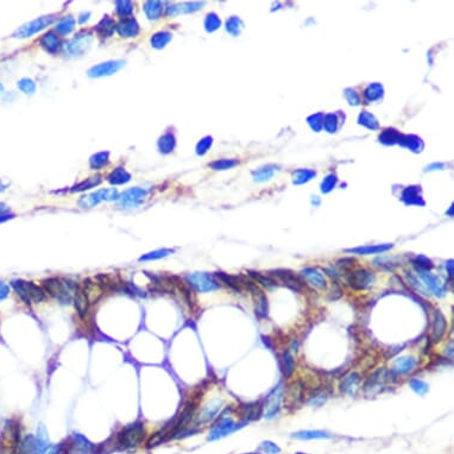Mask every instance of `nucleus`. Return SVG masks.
<instances>
[{"instance_id": "44", "label": "nucleus", "mask_w": 454, "mask_h": 454, "mask_svg": "<svg viewBox=\"0 0 454 454\" xmlns=\"http://www.w3.org/2000/svg\"><path fill=\"white\" fill-rule=\"evenodd\" d=\"M409 384H410V388L412 389V390H414L417 395H420V396L426 395L429 390V385L427 384L426 382L421 381V379H417V378L411 379Z\"/></svg>"}, {"instance_id": "46", "label": "nucleus", "mask_w": 454, "mask_h": 454, "mask_svg": "<svg viewBox=\"0 0 454 454\" xmlns=\"http://www.w3.org/2000/svg\"><path fill=\"white\" fill-rule=\"evenodd\" d=\"M212 143H213V138L210 137V136H207V137H203L202 139H201V141L199 142L198 145H197V153H198V155H200V156L204 155V153H206L207 151L210 149V147H212Z\"/></svg>"}, {"instance_id": "31", "label": "nucleus", "mask_w": 454, "mask_h": 454, "mask_svg": "<svg viewBox=\"0 0 454 454\" xmlns=\"http://www.w3.org/2000/svg\"><path fill=\"white\" fill-rule=\"evenodd\" d=\"M331 434L323 430H300L293 434V438L300 440H313V439H328Z\"/></svg>"}, {"instance_id": "15", "label": "nucleus", "mask_w": 454, "mask_h": 454, "mask_svg": "<svg viewBox=\"0 0 454 454\" xmlns=\"http://www.w3.org/2000/svg\"><path fill=\"white\" fill-rule=\"evenodd\" d=\"M282 391H283L282 390V385H278L268 395L265 400V405H264L265 417H272L277 412L282 399Z\"/></svg>"}, {"instance_id": "39", "label": "nucleus", "mask_w": 454, "mask_h": 454, "mask_svg": "<svg viewBox=\"0 0 454 454\" xmlns=\"http://www.w3.org/2000/svg\"><path fill=\"white\" fill-rule=\"evenodd\" d=\"M276 169L277 168L274 167V165H268V167L260 168V169H258V170L253 171V174L252 175H253L254 181L262 182V181H266V180L271 179Z\"/></svg>"}, {"instance_id": "8", "label": "nucleus", "mask_w": 454, "mask_h": 454, "mask_svg": "<svg viewBox=\"0 0 454 454\" xmlns=\"http://www.w3.org/2000/svg\"><path fill=\"white\" fill-rule=\"evenodd\" d=\"M189 286H192L199 293H210L213 290L219 289L218 282L214 280L212 275L207 272H195L187 276Z\"/></svg>"}, {"instance_id": "55", "label": "nucleus", "mask_w": 454, "mask_h": 454, "mask_svg": "<svg viewBox=\"0 0 454 454\" xmlns=\"http://www.w3.org/2000/svg\"><path fill=\"white\" fill-rule=\"evenodd\" d=\"M446 269L448 270V275L452 277L453 276V260H450V262H448V264L446 265Z\"/></svg>"}, {"instance_id": "18", "label": "nucleus", "mask_w": 454, "mask_h": 454, "mask_svg": "<svg viewBox=\"0 0 454 454\" xmlns=\"http://www.w3.org/2000/svg\"><path fill=\"white\" fill-rule=\"evenodd\" d=\"M416 366V359L414 357H402L395 360L393 365V372L395 375H406L410 373Z\"/></svg>"}, {"instance_id": "58", "label": "nucleus", "mask_w": 454, "mask_h": 454, "mask_svg": "<svg viewBox=\"0 0 454 454\" xmlns=\"http://www.w3.org/2000/svg\"><path fill=\"white\" fill-rule=\"evenodd\" d=\"M249 454H254V453H249Z\"/></svg>"}, {"instance_id": "14", "label": "nucleus", "mask_w": 454, "mask_h": 454, "mask_svg": "<svg viewBox=\"0 0 454 454\" xmlns=\"http://www.w3.org/2000/svg\"><path fill=\"white\" fill-rule=\"evenodd\" d=\"M417 274L420 275V277L422 278L424 284L428 287L430 292L438 296V298H442L446 294V290H445L444 286H442L441 281L436 276L432 275L428 271H421V270H417Z\"/></svg>"}, {"instance_id": "21", "label": "nucleus", "mask_w": 454, "mask_h": 454, "mask_svg": "<svg viewBox=\"0 0 454 454\" xmlns=\"http://www.w3.org/2000/svg\"><path fill=\"white\" fill-rule=\"evenodd\" d=\"M301 275L311 286L320 288V289L326 288V280L319 270L314 268H305L304 270H302Z\"/></svg>"}, {"instance_id": "4", "label": "nucleus", "mask_w": 454, "mask_h": 454, "mask_svg": "<svg viewBox=\"0 0 454 454\" xmlns=\"http://www.w3.org/2000/svg\"><path fill=\"white\" fill-rule=\"evenodd\" d=\"M149 195V191L142 187H133V188L126 189L123 194L118 198V206L123 209L138 208L145 202Z\"/></svg>"}, {"instance_id": "43", "label": "nucleus", "mask_w": 454, "mask_h": 454, "mask_svg": "<svg viewBox=\"0 0 454 454\" xmlns=\"http://www.w3.org/2000/svg\"><path fill=\"white\" fill-rule=\"evenodd\" d=\"M315 176V173L313 170H308V169H300V170L294 173V182L296 185H300V183H303L309 181L311 177Z\"/></svg>"}, {"instance_id": "20", "label": "nucleus", "mask_w": 454, "mask_h": 454, "mask_svg": "<svg viewBox=\"0 0 454 454\" xmlns=\"http://www.w3.org/2000/svg\"><path fill=\"white\" fill-rule=\"evenodd\" d=\"M446 317L444 316V314L440 310L434 311V319H433V340L435 343L441 340V338L444 337L445 332H446Z\"/></svg>"}, {"instance_id": "11", "label": "nucleus", "mask_w": 454, "mask_h": 454, "mask_svg": "<svg viewBox=\"0 0 454 454\" xmlns=\"http://www.w3.org/2000/svg\"><path fill=\"white\" fill-rule=\"evenodd\" d=\"M376 277L375 275L372 274L371 271H367L365 269H358L355 271H353L350 274L349 278H347V282L350 283V286L357 290H363L366 289L372 286L375 283Z\"/></svg>"}, {"instance_id": "53", "label": "nucleus", "mask_w": 454, "mask_h": 454, "mask_svg": "<svg viewBox=\"0 0 454 454\" xmlns=\"http://www.w3.org/2000/svg\"><path fill=\"white\" fill-rule=\"evenodd\" d=\"M10 295V286H7L6 283H4L2 281H0V301L6 300Z\"/></svg>"}, {"instance_id": "17", "label": "nucleus", "mask_w": 454, "mask_h": 454, "mask_svg": "<svg viewBox=\"0 0 454 454\" xmlns=\"http://www.w3.org/2000/svg\"><path fill=\"white\" fill-rule=\"evenodd\" d=\"M203 5V2H182V4L177 5H170L165 8V14L169 17L177 16V14L183 13H192L195 11L200 10L201 6Z\"/></svg>"}, {"instance_id": "59", "label": "nucleus", "mask_w": 454, "mask_h": 454, "mask_svg": "<svg viewBox=\"0 0 454 454\" xmlns=\"http://www.w3.org/2000/svg\"><path fill=\"white\" fill-rule=\"evenodd\" d=\"M299 454H302V453H299Z\"/></svg>"}, {"instance_id": "33", "label": "nucleus", "mask_w": 454, "mask_h": 454, "mask_svg": "<svg viewBox=\"0 0 454 454\" xmlns=\"http://www.w3.org/2000/svg\"><path fill=\"white\" fill-rule=\"evenodd\" d=\"M100 183H101V176L97 175V176L88 177V179L81 181V182L78 183V185L74 186L70 191H72L73 193L85 192V191H88V189L94 188V187H98Z\"/></svg>"}, {"instance_id": "29", "label": "nucleus", "mask_w": 454, "mask_h": 454, "mask_svg": "<svg viewBox=\"0 0 454 454\" xmlns=\"http://www.w3.org/2000/svg\"><path fill=\"white\" fill-rule=\"evenodd\" d=\"M81 289H82V292L86 294V296H87L90 303H94V302H97L98 300H99L100 296L102 295L101 287H99L96 283H91L88 280L84 282Z\"/></svg>"}, {"instance_id": "51", "label": "nucleus", "mask_w": 454, "mask_h": 454, "mask_svg": "<svg viewBox=\"0 0 454 454\" xmlns=\"http://www.w3.org/2000/svg\"><path fill=\"white\" fill-rule=\"evenodd\" d=\"M47 454H67V442H61V444L50 446Z\"/></svg>"}, {"instance_id": "3", "label": "nucleus", "mask_w": 454, "mask_h": 454, "mask_svg": "<svg viewBox=\"0 0 454 454\" xmlns=\"http://www.w3.org/2000/svg\"><path fill=\"white\" fill-rule=\"evenodd\" d=\"M11 287L14 293L25 304L30 305L34 302H42L46 299V293L43 288L38 287L34 282H26L23 280H14L11 282Z\"/></svg>"}, {"instance_id": "48", "label": "nucleus", "mask_w": 454, "mask_h": 454, "mask_svg": "<svg viewBox=\"0 0 454 454\" xmlns=\"http://www.w3.org/2000/svg\"><path fill=\"white\" fill-rule=\"evenodd\" d=\"M415 265L417 266V270H421V271H427L433 268L432 262L424 256H417L415 259Z\"/></svg>"}, {"instance_id": "30", "label": "nucleus", "mask_w": 454, "mask_h": 454, "mask_svg": "<svg viewBox=\"0 0 454 454\" xmlns=\"http://www.w3.org/2000/svg\"><path fill=\"white\" fill-rule=\"evenodd\" d=\"M109 163V152L108 151H100V152L94 153L90 158V167L93 170H100L105 168Z\"/></svg>"}, {"instance_id": "6", "label": "nucleus", "mask_w": 454, "mask_h": 454, "mask_svg": "<svg viewBox=\"0 0 454 454\" xmlns=\"http://www.w3.org/2000/svg\"><path fill=\"white\" fill-rule=\"evenodd\" d=\"M55 19H56V17L54 16V14L40 17V18L32 20V22H29L23 26H20L19 29H17V30L13 32L12 36L14 38H29V37L34 36V35L38 34V32L44 30L46 28H48L49 25H51L52 23L55 22Z\"/></svg>"}, {"instance_id": "19", "label": "nucleus", "mask_w": 454, "mask_h": 454, "mask_svg": "<svg viewBox=\"0 0 454 454\" xmlns=\"http://www.w3.org/2000/svg\"><path fill=\"white\" fill-rule=\"evenodd\" d=\"M393 244H382V245H365L359 246V248L347 249L345 252L347 253H354V254H377L387 252L390 249H393Z\"/></svg>"}, {"instance_id": "37", "label": "nucleus", "mask_w": 454, "mask_h": 454, "mask_svg": "<svg viewBox=\"0 0 454 454\" xmlns=\"http://www.w3.org/2000/svg\"><path fill=\"white\" fill-rule=\"evenodd\" d=\"M272 272H275L274 275H277L281 280H283L284 282H286L288 286H289L290 288H293L294 290H298V292L301 290V286H300L301 283H299V281L296 280V278L294 277L292 274H288V271H286V270H277V271H272Z\"/></svg>"}, {"instance_id": "23", "label": "nucleus", "mask_w": 454, "mask_h": 454, "mask_svg": "<svg viewBox=\"0 0 454 454\" xmlns=\"http://www.w3.org/2000/svg\"><path fill=\"white\" fill-rule=\"evenodd\" d=\"M90 304L91 303H90V301H88L86 294L82 292L81 288H78L75 292V295H74V305H75V309L76 311H78L80 317L86 316Z\"/></svg>"}, {"instance_id": "26", "label": "nucleus", "mask_w": 454, "mask_h": 454, "mask_svg": "<svg viewBox=\"0 0 454 454\" xmlns=\"http://www.w3.org/2000/svg\"><path fill=\"white\" fill-rule=\"evenodd\" d=\"M157 147H158L159 152L163 153V155H169V153H171L174 151L175 147H176V139H175V136L171 132L164 133V135L159 137Z\"/></svg>"}, {"instance_id": "25", "label": "nucleus", "mask_w": 454, "mask_h": 454, "mask_svg": "<svg viewBox=\"0 0 454 454\" xmlns=\"http://www.w3.org/2000/svg\"><path fill=\"white\" fill-rule=\"evenodd\" d=\"M143 10L145 12V16L150 20H157L162 17L163 2L156 1V0H149V1L144 2Z\"/></svg>"}, {"instance_id": "10", "label": "nucleus", "mask_w": 454, "mask_h": 454, "mask_svg": "<svg viewBox=\"0 0 454 454\" xmlns=\"http://www.w3.org/2000/svg\"><path fill=\"white\" fill-rule=\"evenodd\" d=\"M94 448V445L79 433H74L67 442V454H92Z\"/></svg>"}, {"instance_id": "54", "label": "nucleus", "mask_w": 454, "mask_h": 454, "mask_svg": "<svg viewBox=\"0 0 454 454\" xmlns=\"http://www.w3.org/2000/svg\"><path fill=\"white\" fill-rule=\"evenodd\" d=\"M90 16H91L90 12H84V13L80 14V17H79V23H80V24H85L86 22H88V19H90Z\"/></svg>"}, {"instance_id": "50", "label": "nucleus", "mask_w": 454, "mask_h": 454, "mask_svg": "<svg viewBox=\"0 0 454 454\" xmlns=\"http://www.w3.org/2000/svg\"><path fill=\"white\" fill-rule=\"evenodd\" d=\"M335 183H337V179H335L334 175H329V176H327L325 180H323V182L321 185L322 192L328 193L329 191H332L333 187L335 186Z\"/></svg>"}, {"instance_id": "34", "label": "nucleus", "mask_w": 454, "mask_h": 454, "mask_svg": "<svg viewBox=\"0 0 454 454\" xmlns=\"http://www.w3.org/2000/svg\"><path fill=\"white\" fill-rule=\"evenodd\" d=\"M221 402L219 400H214L213 402H210L206 408L203 409L202 412L199 416V422H207V421L210 420L214 415L218 412L219 408H220Z\"/></svg>"}, {"instance_id": "13", "label": "nucleus", "mask_w": 454, "mask_h": 454, "mask_svg": "<svg viewBox=\"0 0 454 454\" xmlns=\"http://www.w3.org/2000/svg\"><path fill=\"white\" fill-rule=\"evenodd\" d=\"M237 428H238V426L234 424L232 418L222 416L220 417V420H219L218 422L213 426L212 432H210L209 440H215V439L221 438V436L228 435L230 433H232L233 430H236Z\"/></svg>"}, {"instance_id": "5", "label": "nucleus", "mask_w": 454, "mask_h": 454, "mask_svg": "<svg viewBox=\"0 0 454 454\" xmlns=\"http://www.w3.org/2000/svg\"><path fill=\"white\" fill-rule=\"evenodd\" d=\"M119 198V192L115 188H106L99 189V191L92 193V194L84 195L79 200V206L84 209L94 208L100 202H107V201L118 200Z\"/></svg>"}, {"instance_id": "57", "label": "nucleus", "mask_w": 454, "mask_h": 454, "mask_svg": "<svg viewBox=\"0 0 454 454\" xmlns=\"http://www.w3.org/2000/svg\"><path fill=\"white\" fill-rule=\"evenodd\" d=\"M2 91H4V86H2L1 84H0V93H1Z\"/></svg>"}, {"instance_id": "41", "label": "nucleus", "mask_w": 454, "mask_h": 454, "mask_svg": "<svg viewBox=\"0 0 454 454\" xmlns=\"http://www.w3.org/2000/svg\"><path fill=\"white\" fill-rule=\"evenodd\" d=\"M18 88L23 93L26 94V96H32L36 92V84L32 79L29 78H24L20 79L18 81Z\"/></svg>"}, {"instance_id": "52", "label": "nucleus", "mask_w": 454, "mask_h": 454, "mask_svg": "<svg viewBox=\"0 0 454 454\" xmlns=\"http://www.w3.org/2000/svg\"><path fill=\"white\" fill-rule=\"evenodd\" d=\"M260 448H262L263 451H265L266 453H278V452H280V448L276 446L274 442H270V441H264L263 444L260 445Z\"/></svg>"}, {"instance_id": "49", "label": "nucleus", "mask_w": 454, "mask_h": 454, "mask_svg": "<svg viewBox=\"0 0 454 454\" xmlns=\"http://www.w3.org/2000/svg\"><path fill=\"white\" fill-rule=\"evenodd\" d=\"M250 275L253 278H256V280L259 282V283H262L263 286H266V287H274V286H276V282L275 281H272L271 278L264 277V276L260 275L259 272H250Z\"/></svg>"}, {"instance_id": "32", "label": "nucleus", "mask_w": 454, "mask_h": 454, "mask_svg": "<svg viewBox=\"0 0 454 454\" xmlns=\"http://www.w3.org/2000/svg\"><path fill=\"white\" fill-rule=\"evenodd\" d=\"M171 38H173V35L168 31H159L156 32V34L152 35L151 37L150 43L151 47L155 49H163L168 46V43L170 42Z\"/></svg>"}, {"instance_id": "16", "label": "nucleus", "mask_w": 454, "mask_h": 454, "mask_svg": "<svg viewBox=\"0 0 454 454\" xmlns=\"http://www.w3.org/2000/svg\"><path fill=\"white\" fill-rule=\"evenodd\" d=\"M40 44L47 52H49V54H56V52L60 51V49L62 47L60 37H58L57 35L52 31H49V32H47V34H44L43 36L41 37Z\"/></svg>"}, {"instance_id": "2", "label": "nucleus", "mask_w": 454, "mask_h": 454, "mask_svg": "<svg viewBox=\"0 0 454 454\" xmlns=\"http://www.w3.org/2000/svg\"><path fill=\"white\" fill-rule=\"evenodd\" d=\"M145 435L143 422H135L124 427L121 432L117 435L115 445L120 451L133 450L142 444Z\"/></svg>"}, {"instance_id": "9", "label": "nucleus", "mask_w": 454, "mask_h": 454, "mask_svg": "<svg viewBox=\"0 0 454 454\" xmlns=\"http://www.w3.org/2000/svg\"><path fill=\"white\" fill-rule=\"evenodd\" d=\"M125 66V61L123 60H112V61H106L102 62V63L97 64V66L92 67L90 70H88V76L90 78H94V79H99V78H105V76H111L115 74L117 72Z\"/></svg>"}, {"instance_id": "24", "label": "nucleus", "mask_w": 454, "mask_h": 454, "mask_svg": "<svg viewBox=\"0 0 454 454\" xmlns=\"http://www.w3.org/2000/svg\"><path fill=\"white\" fill-rule=\"evenodd\" d=\"M358 383H359V375L358 373H350L349 376H346L340 383V390L343 393H345L350 396H354L355 393L358 390Z\"/></svg>"}, {"instance_id": "12", "label": "nucleus", "mask_w": 454, "mask_h": 454, "mask_svg": "<svg viewBox=\"0 0 454 454\" xmlns=\"http://www.w3.org/2000/svg\"><path fill=\"white\" fill-rule=\"evenodd\" d=\"M115 30H117L118 35L120 37L124 38H132L137 37L141 28H139L138 22L133 17H127V18H123L115 25Z\"/></svg>"}, {"instance_id": "42", "label": "nucleus", "mask_w": 454, "mask_h": 454, "mask_svg": "<svg viewBox=\"0 0 454 454\" xmlns=\"http://www.w3.org/2000/svg\"><path fill=\"white\" fill-rule=\"evenodd\" d=\"M238 165V161L236 159H218V161L212 162L209 164V167L214 170H227L233 167Z\"/></svg>"}, {"instance_id": "22", "label": "nucleus", "mask_w": 454, "mask_h": 454, "mask_svg": "<svg viewBox=\"0 0 454 454\" xmlns=\"http://www.w3.org/2000/svg\"><path fill=\"white\" fill-rule=\"evenodd\" d=\"M131 177V174H130L125 168L118 167L115 168L114 170L111 171V174L107 176V181L113 186H121L130 182Z\"/></svg>"}, {"instance_id": "45", "label": "nucleus", "mask_w": 454, "mask_h": 454, "mask_svg": "<svg viewBox=\"0 0 454 454\" xmlns=\"http://www.w3.org/2000/svg\"><path fill=\"white\" fill-rule=\"evenodd\" d=\"M257 295H258V299H257L256 313L260 317H264V316H266V314H268V300H266L265 296H264L260 292H258Z\"/></svg>"}, {"instance_id": "7", "label": "nucleus", "mask_w": 454, "mask_h": 454, "mask_svg": "<svg viewBox=\"0 0 454 454\" xmlns=\"http://www.w3.org/2000/svg\"><path fill=\"white\" fill-rule=\"evenodd\" d=\"M93 36L90 31H81L75 37L68 41L64 46V50L69 56H82L91 48Z\"/></svg>"}, {"instance_id": "36", "label": "nucleus", "mask_w": 454, "mask_h": 454, "mask_svg": "<svg viewBox=\"0 0 454 454\" xmlns=\"http://www.w3.org/2000/svg\"><path fill=\"white\" fill-rule=\"evenodd\" d=\"M281 367L282 371H283L284 377H289L292 373L294 372V369H295V363H294V358L293 355L290 354L289 352H284L283 355L281 358Z\"/></svg>"}, {"instance_id": "28", "label": "nucleus", "mask_w": 454, "mask_h": 454, "mask_svg": "<svg viewBox=\"0 0 454 454\" xmlns=\"http://www.w3.org/2000/svg\"><path fill=\"white\" fill-rule=\"evenodd\" d=\"M75 24H76V20L74 17L72 16L62 17V18L58 19L57 23H56L55 30L57 31V34L62 35V36H67V35H69L70 32L75 29Z\"/></svg>"}, {"instance_id": "56", "label": "nucleus", "mask_w": 454, "mask_h": 454, "mask_svg": "<svg viewBox=\"0 0 454 454\" xmlns=\"http://www.w3.org/2000/svg\"><path fill=\"white\" fill-rule=\"evenodd\" d=\"M7 186H8L7 183H4V182H2V180L0 179V193H1V192H4L5 189L7 188Z\"/></svg>"}, {"instance_id": "40", "label": "nucleus", "mask_w": 454, "mask_h": 454, "mask_svg": "<svg viewBox=\"0 0 454 454\" xmlns=\"http://www.w3.org/2000/svg\"><path fill=\"white\" fill-rule=\"evenodd\" d=\"M220 18L215 13H208L204 19V29L207 32H214L220 28Z\"/></svg>"}, {"instance_id": "38", "label": "nucleus", "mask_w": 454, "mask_h": 454, "mask_svg": "<svg viewBox=\"0 0 454 454\" xmlns=\"http://www.w3.org/2000/svg\"><path fill=\"white\" fill-rule=\"evenodd\" d=\"M173 252L174 250H171V249H161V250L149 252V253L143 254V256L139 258V262H149V260L161 259V258H164L169 256V254H171Z\"/></svg>"}, {"instance_id": "47", "label": "nucleus", "mask_w": 454, "mask_h": 454, "mask_svg": "<svg viewBox=\"0 0 454 454\" xmlns=\"http://www.w3.org/2000/svg\"><path fill=\"white\" fill-rule=\"evenodd\" d=\"M226 29L231 35L236 36V35L239 34L240 29H242V22H240V19L237 18V17H232V18L227 20Z\"/></svg>"}, {"instance_id": "1", "label": "nucleus", "mask_w": 454, "mask_h": 454, "mask_svg": "<svg viewBox=\"0 0 454 454\" xmlns=\"http://www.w3.org/2000/svg\"><path fill=\"white\" fill-rule=\"evenodd\" d=\"M42 288L44 293L49 294L52 296L56 301H58L62 304H69L74 300L76 288L74 284L66 280L57 277L47 278L42 282Z\"/></svg>"}, {"instance_id": "35", "label": "nucleus", "mask_w": 454, "mask_h": 454, "mask_svg": "<svg viewBox=\"0 0 454 454\" xmlns=\"http://www.w3.org/2000/svg\"><path fill=\"white\" fill-rule=\"evenodd\" d=\"M115 4V11L119 16L124 17V18H127V17H131V14L133 12V2L130 1V0H118V1L114 2Z\"/></svg>"}, {"instance_id": "27", "label": "nucleus", "mask_w": 454, "mask_h": 454, "mask_svg": "<svg viewBox=\"0 0 454 454\" xmlns=\"http://www.w3.org/2000/svg\"><path fill=\"white\" fill-rule=\"evenodd\" d=\"M114 30H115L114 20L112 18H109L108 16L103 17V18L100 20V22L98 23L96 26L97 34L99 35L100 37H103V38L111 37L112 35L114 34Z\"/></svg>"}]
</instances>
